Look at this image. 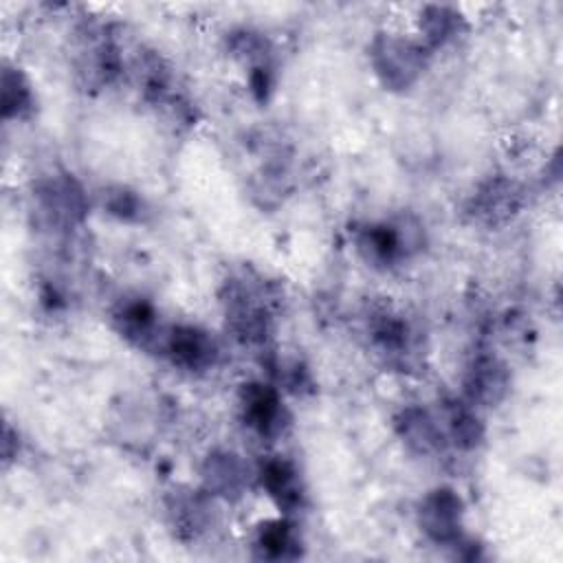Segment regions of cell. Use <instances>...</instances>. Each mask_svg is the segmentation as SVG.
Instances as JSON below:
<instances>
[{
	"mask_svg": "<svg viewBox=\"0 0 563 563\" xmlns=\"http://www.w3.org/2000/svg\"><path fill=\"white\" fill-rule=\"evenodd\" d=\"M227 323L233 334L251 345H264L273 330V295L262 279L233 277L222 295Z\"/></svg>",
	"mask_w": 563,
	"mask_h": 563,
	"instance_id": "cell-1",
	"label": "cell"
},
{
	"mask_svg": "<svg viewBox=\"0 0 563 563\" xmlns=\"http://www.w3.org/2000/svg\"><path fill=\"white\" fill-rule=\"evenodd\" d=\"M427 48L396 33H378L369 44V62L378 81L389 90L411 88L427 66Z\"/></svg>",
	"mask_w": 563,
	"mask_h": 563,
	"instance_id": "cell-2",
	"label": "cell"
},
{
	"mask_svg": "<svg viewBox=\"0 0 563 563\" xmlns=\"http://www.w3.org/2000/svg\"><path fill=\"white\" fill-rule=\"evenodd\" d=\"M240 413L244 424L260 438L275 440L288 424L290 413L273 385L266 383H246L240 389Z\"/></svg>",
	"mask_w": 563,
	"mask_h": 563,
	"instance_id": "cell-3",
	"label": "cell"
},
{
	"mask_svg": "<svg viewBox=\"0 0 563 563\" xmlns=\"http://www.w3.org/2000/svg\"><path fill=\"white\" fill-rule=\"evenodd\" d=\"M464 506L453 488L429 490L418 506L420 530L438 545H455L462 539Z\"/></svg>",
	"mask_w": 563,
	"mask_h": 563,
	"instance_id": "cell-4",
	"label": "cell"
},
{
	"mask_svg": "<svg viewBox=\"0 0 563 563\" xmlns=\"http://www.w3.org/2000/svg\"><path fill=\"white\" fill-rule=\"evenodd\" d=\"M161 352L180 369L202 372L216 365L218 345L209 332L198 325L178 323L165 330Z\"/></svg>",
	"mask_w": 563,
	"mask_h": 563,
	"instance_id": "cell-5",
	"label": "cell"
},
{
	"mask_svg": "<svg viewBox=\"0 0 563 563\" xmlns=\"http://www.w3.org/2000/svg\"><path fill=\"white\" fill-rule=\"evenodd\" d=\"M358 255L378 268H389L398 264L413 249L405 224L394 222H369L356 231Z\"/></svg>",
	"mask_w": 563,
	"mask_h": 563,
	"instance_id": "cell-6",
	"label": "cell"
},
{
	"mask_svg": "<svg viewBox=\"0 0 563 563\" xmlns=\"http://www.w3.org/2000/svg\"><path fill=\"white\" fill-rule=\"evenodd\" d=\"M35 198L46 220L59 227H70L81 222L88 209L84 189L68 174L42 180L35 189Z\"/></svg>",
	"mask_w": 563,
	"mask_h": 563,
	"instance_id": "cell-7",
	"label": "cell"
},
{
	"mask_svg": "<svg viewBox=\"0 0 563 563\" xmlns=\"http://www.w3.org/2000/svg\"><path fill=\"white\" fill-rule=\"evenodd\" d=\"M112 321L121 336H125L130 343L143 350L158 347L161 352V343L167 328H161L158 312L147 299L132 297L119 301V306L112 310Z\"/></svg>",
	"mask_w": 563,
	"mask_h": 563,
	"instance_id": "cell-8",
	"label": "cell"
},
{
	"mask_svg": "<svg viewBox=\"0 0 563 563\" xmlns=\"http://www.w3.org/2000/svg\"><path fill=\"white\" fill-rule=\"evenodd\" d=\"M521 207V189L504 176H495L477 187L471 200V213L477 222L497 227L508 222Z\"/></svg>",
	"mask_w": 563,
	"mask_h": 563,
	"instance_id": "cell-9",
	"label": "cell"
},
{
	"mask_svg": "<svg viewBox=\"0 0 563 563\" xmlns=\"http://www.w3.org/2000/svg\"><path fill=\"white\" fill-rule=\"evenodd\" d=\"M508 369L506 365L493 354H477L464 378V394L471 405L495 407L508 391Z\"/></svg>",
	"mask_w": 563,
	"mask_h": 563,
	"instance_id": "cell-10",
	"label": "cell"
},
{
	"mask_svg": "<svg viewBox=\"0 0 563 563\" xmlns=\"http://www.w3.org/2000/svg\"><path fill=\"white\" fill-rule=\"evenodd\" d=\"M257 482L273 504L284 512H295L303 504V486L297 466L286 457H266L257 468Z\"/></svg>",
	"mask_w": 563,
	"mask_h": 563,
	"instance_id": "cell-11",
	"label": "cell"
},
{
	"mask_svg": "<svg viewBox=\"0 0 563 563\" xmlns=\"http://www.w3.org/2000/svg\"><path fill=\"white\" fill-rule=\"evenodd\" d=\"M394 427L405 446L418 455H431L444 449L446 435L438 418H433L422 407H405L394 418Z\"/></svg>",
	"mask_w": 563,
	"mask_h": 563,
	"instance_id": "cell-12",
	"label": "cell"
},
{
	"mask_svg": "<svg viewBox=\"0 0 563 563\" xmlns=\"http://www.w3.org/2000/svg\"><path fill=\"white\" fill-rule=\"evenodd\" d=\"M202 482L209 495L238 499L249 484V468L231 451H213L202 464Z\"/></svg>",
	"mask_w": 563,
	"mask_h": 563,
	"instance_id": "cell-13",
	"label": "cell"
},
{
	"mask_svg": "<svg viewBox=\"0 0 563 563\" xmlns=\"http://www.w3.org/2000/svg\"><path fill=\"white\" fill-rule=\"evenodd\" d=\"M167 515L174 532L180 539H196L211 519V506L205 493L194 490H174L167 497Z\"/></svg>",
	"mask_w": 563,
	"mask_h": 563,
	"instance_id": "cell-14",
	"label": "cell"
},
{
	"mask_svg": "<svg viewBox=\"0 0 563 563\" xmlns=\"http://www.w3.org/2000/svg\"><path fill=\"white\" fill-rule=\"evenodd\" d=\"M442 431L446 442H453L457 449L471 451L484 440V422L475 411V405L468 400L451 398L442 407Z\"/></svg>",
	"mask_w": 563,
	"mask_h": 563,
	"instance_id": "cell-15",
	"label": "cell"
},
{
	"mask_svg": "<svg viewBox=\"0 0 563 563\" xmlns=\"http://www.w3.org/2000/svg\"><path fill=\"white\" fill-rule=\"evenodd\" d=\"M411 334L407 319L389 308H380L369 317V339L389 358H402L411 350Z\"/></svg>",
	"mask_w": 563,
	"mask_h": 563,
	"instance_id": "cell-16",
	"label": "cell"
},
{
	"mask_svg": "<svg viewBox=\"0 0 563 563\" xmlns=\"http://www.w3.org/2000/svg\"><path fill=\"white\" fill-rule=\"evenodd\" d=\"M253 548L262 559L292 561L301 554V539L288 519H273L257 528Z\"/></svg>",
	"mask_w": 563,
	"mask_h": 563,
	"instance_id": "cell-17",
	"label": "cell"
},
{
	"mask_svg": "<svg viewBox=\"0 0 563 563\" xmlns=\"http://www.w3.org/2000/svg\"><path fill=\"white\" fill-rule=\"evenodd\" d=\"M462 26H464V20L460 11H455L453 7H444V4L424 7V11L420 13V37H422L420 44L427 51L442 48L462 33Z\"/></svg>",
	"mask_w": 563,
	"mask_h": 563,
	"instance_id": "cell-18",
	"label": "cell"
},
{
	"mask_svg": "<svg viewBox=\"0 0 563 563\" xmlns=\"http://www.w3.org/2000/svg\"><path fill=\"white\" fill-rule=\"evenodd\" d=\"M35 110V95L31 81L20 68L4 66L2 70V117L29 119Z\"/></svg>",
	"mask_w": 563,
	"mask_h": 563,
	"instance_id": "cell-19",
	"label": "cell"
},
{
	"mask_svg": "<svg viewBox=\"0 0 563 563\" xmlns=\"http://www.w3.org/2000/svg\"><path fill=\"white\" fill-rule=\"evenodd\" d=\"M103 207L110 216L125 220V222H139L143 218V200L136 191H130L125 187H114L103 194Z\"/></svg>",
	"mask_w": 563,
	"mask_h": 563,
	"instance_id": "cell-20",
	"label": "cell"
}]
</instances>
